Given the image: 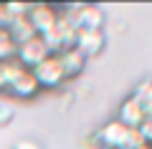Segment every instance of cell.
<instances>
[{"label":"cell","instance_id":"obj_12","mask_svg":"<svg viewBox=\"0 0 152 149\" xmlns=\"http://www.w3.org/2000/svg\"><path fill=\"white\" fill-rule=\"evenodd\" d=\"M137 132L142 134V139H145V144H152V111L145 116V121H142V126L137 129Z\"/></svg>","mask_w":152,"mask_h":149},{"label":"cell","instance_id":"obj_15","mask_svg":"<svg viewBox=\"0 0 152 149\" xmlns=\"http://www.w3.org/2000/svg\"><path fill=\"white\" fill-rule=\"evenodd\" d=\"M13 149H38V147H36L33 142H20V144H15Z\"/></svg>","mask_w":152,"mask_h":149},{"label":"cell","instance_id":"obj_6","mask_svg":"<svg viewBox=\"0 0 152 149\" xmlns=\"http://www.w3.org/2000/svg\"><path fill=\"white\" fill-rule=\"evenodd\" d=\"M107 46V38H104V31H76V38H74V48L84 58H94L99 56Z\"/></svg>","mask_w":152,"mask_h":149},{"label":"cell","instance_id":"obj_5","mask_svg":"<svg viewBox=\"0 0 152 149\" xmlns=\"http://www.w3.org/2000/svg\"><path fill=\"white\" fill-rule=\"evenodd\" d=\"M28 20H31L33 31H36L38 36H43V33H48L51 28L56 25V20H58V5L36 3V5H31V10H28Z\"/></svg>","mask_w":152,"mask_h":149},{"label":"cell","instance_id":"obj_2","mask_svg":"<svg viewBox=\"0 0 152 149\" xmlns=\"http://www.w3.org/2000/svg\"><path fill=\"white\" fill-rule=\"evenodd\" d=\"M41 38L46 41V46H48L51 53H61V51H66V48H74L76 25L61 13V8H58V20H56V25L51 28L48 33H43Z\"/></svg>","mask_w":152,"mask_h":149},{"label":"cell","instance_id":"obj_16","mask_svg":"<svg viewBox=\"0 0 152 149\" xmlns=\"http://www.w3.org/2000/svg\"><path fill=\"white\" fill-rule=\"evenodd\" d=\"M137 149H150V144H140V147H137Z\"/></svg>","mask_w":152,"mask_h":149},{"label":"cell","instance_id":"obj_13","mask_svg":"<svg viewBox=\"0 0 152 149\" xmlns=\"http://www.w3.org/2000/svg\"><path fill=\"white\" fill-rule=\"evenodd\" d=\"M13 121V109L5 106V104H0V126H8Z\"/></svg>","mask_w":152,"mask_h":149},{"label":"cell","instance_id":"obj_9","mask_svg":"<svg viewBox=\"0 0 152 149\" xmlns=\"http://www.w3.org/2000/svg\"><path fill=\"white\" fill-rule=\"evenodd\" d=\"M56 56H58V61H61V68H64L66 81L81 76L84 68H86V58H84L76 48H66V51H61V53H56Z\"/></svg>","mask_w":152,"mask_h":149},{"label":"cell","instance_id":"obj_3","mask_svg":"<svg viewBox=\"0 0 152 149\" xmlns=\"http://www.w3.org/2000/svg\"><path fill=\"white\" fill-rule=\"evenodd\" d=\"M33 76H36L41 91H43V89H58V86L66 81L64 68H61V61H58L56 53H51L46 61H41V63L33 68Z\"/></svg>","mask_w":152,"mask_h":149},{"label":"cell","instance_id":"obj_4","mask_svg":"<svg viewBox=\"0 0 152 149\" xmlns=\"http://www.w3.org/2000/svg\"><path fill=\"white\" fill-rule=\"evenodd\" d=\"M51 56V51H48V46H46V41L41 36H33L31 41H26V43H20L18 46V53H15V58L20 61L26 68H36L41 61H46Z\"/></svg>","mask_w":152,"mask_h":149},{"label":"cell","instance_id":"obj_14","mask_svg":"<svg viewBox=\"0 0 152 149\" xmlns=\"http://www.w3.org/2000/svg\"><path fill=\"white\" fill-rule=\"evenodd\" d=\"M8 89V81H5V66H3V61H0V91Z\"/></svg>","mask_w":152,"mask_h":149},{"label":"cell","instance_id":"obj_1","mask_svg":"<svg viewBox=\"0 0 152 149\" xmlns=\"http://www.w3.org/2000/svg\"><path fill=\"white\" fill-rule=\"evenodd\" d=\"M96 142L104 149H137L140 144H145V139L137 129H127L122 121L112 119L96 132Z\"/></svg>","mask_w":152,"mask_h":149},{"label":"cell","instance_id":"obj_17","mask_svg":"<svg viewBox=\"0 0 152 149\" xmlns=\"http://www.w3.org/2000/svg\"><path fill=\"white\" fill-rule=\"evenodd\" d=\"M150 149H152V144H150Z\"/></svg>","mask_w":152,"mask_h":149},{"label":"cell","instance_id":"obj_10","mask_svg":"<svg viewBox=\"0 0 152 149\" xmlns=\"http://www.w3.org/2000/svg\"><path fill=\"white\" fill-rule=\"evenodd\" d=\"M8 31H10L13 41H15L18 46H20V43H26V41H31L33 36H38V33L33 31V25H31V20H28V15H23V18H13L10 25H8Z\"/></svg>","mask_w":152,"mask_h":149},{"label":"cell","instance_id":"obj_8","mask_svg":"<svg viewBox=\"0 0 152 149\" xmlns=\"http://www.w3.org/2000/svg\"><path fill=\"white\" fill-rule=\"evenodd\" d=\"M147 111L134 96H127L124 101L119 104V111H117V121H122L127 129H140L142 121H145Z\"/></svg>","mask_w":152,"mask_h":149},{"label":"cell","instance_id":"obj_11","mask_svg":"<svg viewBox=\"0 0 152 149\" xmlns=\"http://www.w3.org/2000/svg\"><path fill=\"white\" fill-rule=\"evenodd\" d=\"M18 53V43L13 41L8 28H0V61H10Z\"/></svg>","mask_w":152,"mask_h":149},{"label":"cell","instance_id":"obj_7","mask_svg":"<svg viewBox=\"0 0 152 149\" xmlns=\"http://www.w3.org/2000/svg\"><path fill=\"white\" fill-rule=\"evenodd\" d=\"M8 94L15 96V99H23V101H28V99H36L38 94H41V86H38L36 76H33L31 68H26L18 78H13L10 84H8Z\"/></svg>","mask_w":152,"mask_h":149}]
</instances>
